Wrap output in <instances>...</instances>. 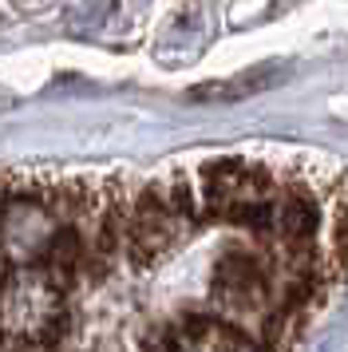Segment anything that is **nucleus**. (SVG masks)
Masks as SVG:
<instances>
[{
    "mask_svg": "<svg viewBox=\"0 0 348 352\" xmlns=\"http://www.w3.org/2000/svg\"><path fill=\"white\" fill-rule=\"evenodd\" d=\"M345 270L320 159L0 170V352H289Z\"/></svg>",
    "mask_w": 348,
    "mask_h": 352,
    "instance_id": "nucleus-1",
    "label": "nucleus"
}]
</instances>
